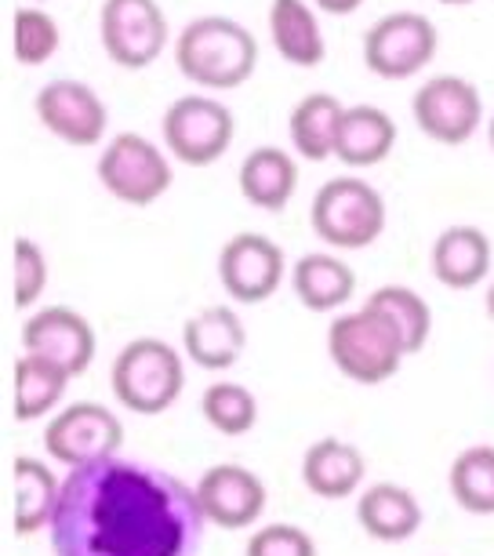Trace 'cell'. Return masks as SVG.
Returning <instances> with one entry per match:
<instances>
[{"mask_svg":"<svg viewBox=\"0 0 494 556\" xmlns=\"http://www.w3.org/2000/svg\"><path fill=\"white\" fill-rule=\"evenodd\" d=\"M204 523L197 488L182 477L106 455L62 477L48 531L55 556H197Z\"/></svg>","mask_w":494,"mask_h":556,"instance_id":"6da1fadb","label":"cell"},{"mask_svg":"<svg viewBox=\"0 0 494 556\" xmlns=\"http://www.w3.org/2000/svg\"><path fill=\"white\" fill-rule=\"evenodd\" d=\"M175 62L186 80L212 91L240 88L258 62V45L248 26L226 15L193 18L175 40Z\"/></svg>","mask_w":494,"mask_h":556,"instance_id":"7a4b0ae2","label":"cell"},{"mask_svg":"<svg viewBox=\"0 0 494 556\" xmlns=\"http://www.w3.org/2000/svg\"><path fill=\"white\" fill-rule=\"evenodd\" d=\"M328 353L334 367L345 379L360 386H382L401 371L404 364V342L393 331V324L378 317L375 309H353L331 320L328 328Z\"/></svg>","mask_w":494,"mask_h":556,"instance_id":"3957f363","label":"cell"},{"mask_svg":"<svg viewBox=\"0 0 494 556\" xmlns=\"http://www.w3.org/2000/svg\"><path fill=\"white\" fill-rule=\"evenodd\" d=\"M113 396L135 415L167 412L186 386V367L172 345L161 339H135L117 353L110 371Z\"/></svg>","mask_w":494,"mask_h":556,"instance_id":"277c9868","label":"cell"},{"mask_svg":"<svg viewBox=\"0 0 494 556\" xmlns=\"http://www.w3.org/2000/svg\"><path fill=\"white\" fill-rule=\"evenodd\" d=\"M309 223L328 248L360 251L371 248L385 229V201L364 178H331L324 182L309 207Z\"/></svg>","mask_w":494,"mask_h":556,"instance_id":"5b68a950","label":"cell"},{"mask_svg":"<svg viewBox=\"0 0 494 556\" xmlns=\"http://www.w3.org/2000/svg\"><path fill=\"white\" fill-rule=\"evenodd\" d=\"M233 113L218 99L207 96H182L172 102L161 121L164 146L172 150L175 161L189 167H207L229 150L233 142Z\"/></svg>","mask_w":494,"mask_h":556,"instance_id":"8992f818","label":"cell"},{"mask_svg":"<svg viewBox=\"0 0 494 556\" xmlns=\"http://www.w3.org/2000/svg\"><path fill=\"white\" fill-rule=\"evenodd\" d=\"M99 182L131 207L156 204L172 190V164L150 139L135 131L117 135L99 156Z\"/></svg>","mask_w":494,"mask_h":556,"instance_id":"52a82bcc","label":"cell"},{"mask_svg":"<svg viewBox=\"0 0 494 556\" xmlns=\"http://www.w3.org/2000/svg\"><path fill=\"white\" fill-rule=\"evenodd\" d=\"M436 26L418 12H393L364 34V62L382 80H407L436 55Z\"/></svg>","mask_w":494,"mask_h":556,"instance_id":"ba28073f","label":"cell"},{"mask_svg":"<svg viewBox=\"0 0 494 556\" xmlns=\"http://www.w3.org/2000/svg\"><path fill=\"white\" fill-rule=\"evenodd\" d=\"M99 37L124 70H145L167 48V18L156 0H102Z\"/></svg>","mask_w":494,"mask_h":556,"instance_id":"9c48e42d","label":"cell"},{"mask_svg":"<svg viewBox=\"0 0 494 556\" xmlns=\"http://www.w3.org/2000/svg\"><path fill=\"white\" fill-rule=\"evenodd\" d=\"M415 124L440 146H461L477 135L483 121L480 91L466 77L444 73V77H429L415 91Z\"/></svg>","mask_w":494,"mask_h":556,"instance_id":"30bf717a","label":"cell"},{"mask_svg":"<svg viewBox=\"0 0 494 556\" xmlns=\"http://www.w3.org/2000/svg\"><path fill=\"white\" fill-rule=\"evenodd\" d=\"M124 444V426L121 418L102 404H69L66 412L51 418L45 429V447L48 455L62 462V466H84V462L117 455Z\"/></svg>","mask_w":494,"mask_h":556,"instance_id":"8fae6325","label":"cell"},{"mask_svg":"<svg viewBox=\"0 0 494 556\" xmlns=\"http://www.w3.org/2000/svg\"><path fill=\"white\" fill-rule=\"evenodd\" d=\"M218 280L233 302L258 306L277 295L283 280V251L262 233H237L218 255Z\"/></svg>","mask_w":494,"mask_h":556,"instance_id":"7c38bea8","label":"cell"},{"mask_svg":"<svg viewBox=\"0 0 494 556\" xmlns=\"http://www.w3.org/2000/svg\"><path fill=\"white\" fill-rule=\"evenodd\" d=\"M23 345H26V353L59 364L69 379L88 371L94 361V350H99L94 328L69 306L37 309L23 328Z\"/></svg>","mask_w":494,"mask_h":556,"instance_id":"4fadbf2b","label":"cell"},{"mask_svg":"<svg viewBox=\"0 0 494 556\" xmlns=\"http://www.w3.org/2000/svg\"><path fill=\"white\" fill-rule=\"evenodd\" d=\"M37 117L40 124L69 146H94L106 135V106L88 84L59 77L37 91Z\"/></svg>","mask_w":494,"mask_h":556,"instance_id":"5bb4252c","label":"cell"},{"mask_svg":"<svg viewBox=\"0 0 494 556\" xmlns=\"http://www.w3.org/2000/svg\"><path fill=\"white\" fill-rule=\"evenodd\" d=\"M197 498H201L207 523H218L226 531H240L251 528L262 517L269 495L258 473H251L244 466H233V462H223V466H212L201 477Z\"/></svg>","mask_w":494,"mask_h":556,"instance_id":"9a60e30c","label":"cell"},{"mask_svg":"<svg viewBox=\"0 0 494 556\" xmlns=\"http://www.w3.org/2000/svg\"><path fill=\"white\" fill-rule=\"evenodd\" d=\"M182 345L197 367H204V371H226V367H233L244 356L248 328L237 317V309L207 306L186 320Z\"/></svg>","mask_w":494,"mask_h":556,"instance_id":"2e32d148","label":"cell"},{"mask_svg":"<svg viewBox=\"0 0 494 556\" xmlns=\"http://www.w3.org/2000/svg\"><path fill=\"white\" fill-rule=\"evenodd\" d=\"M429 266H433V277L444 288L469 291L491 269V240L477 226H451L436 237Z\"/></svg>","mask_w":494,"mask_h":556,"instance_id":"e0dca14e","label":"cell"},{"mask_svg":"<svg viewBox=\"0 0 494 556\" xmlns=\"http://www.w3.org/2000/svg\"><path fill=\"white\" fill-rule=\"evenodd\" d=\"M364 473H367L364 455L339 437L317 440V444L306 451V458H302V484L317 498H328V502L353 495V491L364 484Z\"/></svg>","mask_w":494,"mask_h":556,"instance_id":"ac0fdd59","label":"cell"},{"mask_svg":"<svg viewBox=\"0 0 494 556\" xmlns=\"http://www.w3.org/2000/svg\"><path fill=\"white\" fill-rule=\"evenodd\" d=\"M356 520L360 528L371 534L375 542H407L411 534L422 528V506L407 488L401 484H371L356 502Z\"/></svg>","mask_w":494,"mask_h":556,"instance_id":"d6986e66","label":"cell"},{"mask_svg":"<svg viewBox=\"0 0 494 556\" xmlns=\"http://www.w3.org/2000/svg\"><path fill=\"white\" fill-rule=\"evenodd\" d=\"M269 37L283 62L299 70H313L324 62V29L306 0H273L269 4Z\"/></svg>","mask_w":494,"mask_h":556,"instance_id":"ffe728a7","label":"cell"},{"mask_svg":"<svg viewBox=\"0 0 494 556\" xmlns=\"http://www.w3.org/2000/svg\"><path fill=\"white\" fill-rule=\"evenodd\" d=\"M396 146V124L378 106H350L342 113L334 156L350 167L382 164Z\"/></svg>","mask_w":494,"mask_h":556,"instance_id":"44dd1931","label":"cell"},{"mask_svg":"<svg viewBox=\"0 0 494 556\" xmlns=\"http://www.w3.org/2000/svg\"><path fill=\"white\" fill-rule=\"evenodd\" d=\"M299 186V164L277 146L251 150L240 164V193L262 212H283Z\"/></svg>","mask_w":494,"mask_h":556,"instance_id":"7402d4cb","label":"cell"},{"mask_svg":"<svg viewBox=\"0 0 494 556\" xmlns=\"http://www.w3.org/2000/svg\"><path fill=\"white\" fill-rule=\"evenodd\" d=\"M291 288L306 309L328 313V309H339L350 302V295L356 291V273L345 266L342 258L313 251V255H302L294 262Z\"/></svg>","mask_w":494,"mask_h":556,"instance_id":"603a6c76","label":"cell"},{"mask_svg":"<svg viewBox=\"0 0 494 556\" xmlns=\"http://www.w3.org/2000/svg\"><path fill=\"white\" fill-rule=\"evenodd\" d=\"M12 491H15V534H37L51 528L59 506L62 480L40 458L18 455L12 458Z\"/></svg>","mask_w":494,"mask_h":556,"instance_id":"cb8c5ba5","label":"cell"},{"mask_svg":"<svg viewBox=\"0 0 494 556\" xmlns=\"http://www.w3.org/2000/svg\"><path fill=\"white\" fill-rule=\"evenodd\" d=\"M69 375L45 356L23 353L12 371V415L18 422H37L62 401Z\"/></svg>","mask_w":494,"mask_h":556,"instance_id":"d4e9b609","label":"cell"},{"mask_svg":"<svg viewBox=\"0 0 494 556\" xmlns=\"http://www.w3.org/2000/svg\"><path fill=\"white\" fill-rule=\"evenodd\" d=\"M345 106L328 91H313L291 110L288 131H291V146L299 150V156L306 161H328L334 156V142H339V124H342Z\"/></svg>","mask_w":494,"mask_h":556,"instance_id":"484cf974","label":"cell"},{"mask_svg":"<svg viewBox=\"0 0 494 556\" xmlns=\"http://www.w3.org/2000/svg\"><path fill=\"white\" fill-rule=\"evenodd\" d=\"M447 484L466 513H472V517H494V447L477 444L461 451L451 462Z\"/></svg>","mask_w":494,"mask_h":556,"instance_id":"4316f807","label":"cell"},{"mask_svg":"<svg viewBox=\"0 0 494 556\" xmlns=\"http://www.w3.org/2000/svg\"><path fill=\"white\" fill-rule=\"evenodd\" d=\"M364 306L375 309L378 317H385L389 324H393V331L401 334L407 356L418 353L429 342V331H433V313H429L426 299L418 295V291L401 288V285H385V288H378L375 295L364 302Z\"/></svg>","mask_w":494,"mask_h":556,"instance_id":"83f0119b","label":"cell"},{"mask_svg":"<svg viewBox=\"0 0 494 556\" xmlns=\"http://www.w3.org/2000/svg\"><path fill=\"white\" fill-rule=\"evenodd\" d=\"M201 415L223 437H244L258 422V401L240 382H215L201 396Z\"/></svg>","mask_w":494,"mask_h":556,"instance_id":"f1b7e54d","label":"cell"},{"mask_svg":"<svg viewBox=\"0 0 494 556\" xmlns=\"http://www.w3.org/2000/svg\"><path fill=\"white\" fill-rule=\"evenodd\" d=\"M59 26L55 18L40 8H18L12 18V51L23 66H45V62L59 51Z\"/></svg>","mask_w":494,"mask_h":556,"instance_id":"f546056e","label":"cell"},{"mask_svg":"<svg viewBox=\"0 0 494 556\" xmlns=\"http://www.w3.org/2000/svg\"><path fill=\"white\" fill-rule=\"evenodd\" d=\"M48 288V258L37 240L18 237L12 244V302L15 309H29Z\"/></svg>","mask_w":494,"mask_h":556,"instance_id":"4dcf8cb0","label":"cell"},{"mask_svg":"<svg viewBox=\"0 0 494 556\" xmlns=\"http://www.w3.org/2000/svg\"><path fill=\"white\" fill-rule=\"evenodd\" d=\"M244 556H317V542L294 523H266L251 534Z\"/></svg>","mask_w":494,"mask_h":556,"instance_id":"1f68e13d","label":"cell"},{"mask_svg":"<svg viewBox=\"0 0 494 556\" xmlns=\"http://www.w3.org/2000/svg\"><path fill=\"white\" fill-rule=\"evenodd\" d=\"M313 4H317L320 12H328V15H353L364 0H313Z\"/></svg>","mask_w":494,"mask_h":556,"instance_id":"d6a6232c","label":"cell"},{"mask_svg":"<svg viewBox=\"0 0 494 556\" xmlns=\"http://www.w3.org/2000/svg\"><path fill=\"white\" fill-rule=\"evenodd\" d=\"M487 317L494 320V280H491V291H487Z\"/></svg>","mask_w":494,"mask_h":556,"instance_id":"836d02e7","label":"cell"},{"mask_svg":"<svg viewBox=\"0 0 494 556\" xmlns=\"http://www.w3.org/2000/svg\"><path fill=\"white\" fill-rule=\"evenodd\" d=\"M440 4H472V0H440Z\"/></svg>","mask_w":494,"mask_h":556,"instance_id":"e575fe53","label":"cell"},{"mask_svg":"<svg viewBox=\"0 0 494 556\" xmlns=\"http://www.w3.org/2000/svg\"><path fill=\"white\" fill-rule=\"evenodd\" d=\"M491 150H494V117H491Z\"/></svg>","mask_w":494,"mask_h":556,"instance_id":"d590c367","label":"cell"}]
</instances>
